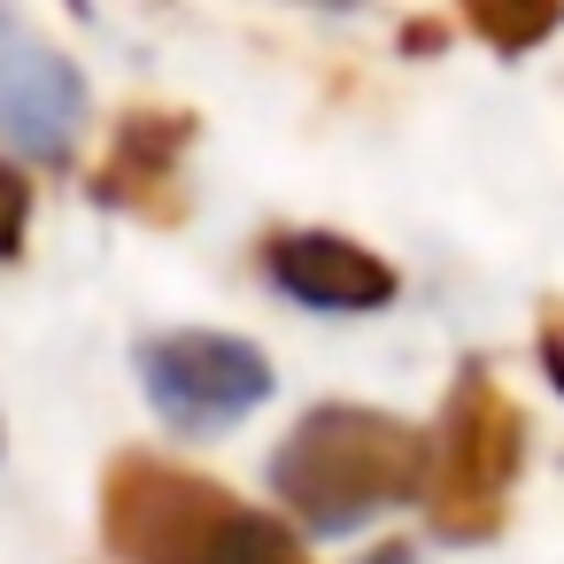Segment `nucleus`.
Masks as SVG:
<instances>
[{
    "label": "nucleus",
    "mask_w": 564,
    "mask_h": 564,
    "mask_svg": "<svg viewBox=\"0 0 564 564\" xmlns=\"http://www.w3.org/2000/svg\"><path fill=\"white\" fill-rule=\"evenodd\" d=\"M101 541L117 564H310L302 533L279 510H256L232 487L148 448L101 471Z\"/></svg>",
    "instance_id": "nucleus-1"
},
{
    "label": "nucleus",
    "mask_w": 564,
    "mask_h": 564,
    "mask_svg": "<svg viewBox=\"0 0 564 564\" xmlns=\"http://www.w3.org/2000/svg\"><path fill=\"white\" fill-rule=\"evenodd\" d=\"M433 433H417L394 410L364 402H317L271 456V495L310 533H356L364 518L394 502H425Z\"/></svg>",
    "instance_id": "nucleus-2"
},
{
    "label": "nucleus",
    "mask_w": 564,
    "mask_h": 564,
    "mask_svg": "<svg viewBox=\"0 0 564 564\" xmlns=\"http://www.w3.org/2000/svg\"><path fill=\"white\" fill-rule=\"evenodd\" d=\"M525 471V410L495 387L487 364H464L425 464V525L441 541H495Z\"/></svg>",
    "instance_id": "nucleus-3"
},
{
    "label": "nucleus",
    "mask_w": 564,
    "mask_h": 564,
    "mask_svg": "<svg viewBox=\"0 0 564 564\" xmlns=\"http://www.w3.org/2000/svg\"><path fill=\"white\" fill-rule=\"evenodd\" d=\"M140 387L178 433H217L271 394V356L240 333H155L140 348Z\"/></svg>",
    "instance_id": "nucleus-4"
},
{
    "label": "nucleus",
    "mask_w": 564,
    "mask_h": 564,
    "mask_svg": "<svg viewBox=\"0 0 564 564\" xmlns=\"http://www.w3.org/2000/svg\"><path fill=\"white\" fill-rule=\"evenodd\" d=\"M0 132L40 163H70L86 132V78L17 17H0Z\"/></svg>",
    "instance_id": "nucleus-5"
},
{
    "label": "nucleus",
    "mask_w": 564,
    "mask_h": 564,
    "mask_svg": "<svg viewBox=\"0 0 564 564\" xmlns=\"http://www.w3.org/2000/svg\"><path fill=\"white\" fill-rule=\"evenodd\" d=\"M186 148H194L186 109H124L109 124V155L94 171V202L148 217V225H178L186 217Z\"/></svg>",
    "instance_id": "nucleus-6"
},
{
    "label": "nucleus",
    "mask_w": 564,
    "mask_h": 564,
    "mask_svg": "<svg viewBox=\"0 0 564 564\" xmlns=\"http://www.w3.org/2000/svg\"><path fill=\"white\" fill-rule=\"evenodd\" d=\"M263 271H271L279 294H294V302H310V310H340V317L387 310L394 286H402L387 256H371V248L348 240V232H310V225L271 232V240H263Z\"/></svg>",
    "instance_id": "nucleus-7"
},
{
    "label": "nucleus",
    "mask_w": 564,
    "mask_h": 564,
    "mask_svg": "<svg viewBox=\"0 0 564 564\" xmlns=\"http://www.w3.org/2000/svg\"><path fill=\"white\" fill-rule=\"evenodd\" d=\"M556 24H564L556 9H502V0H479V9H464V32H479L495 55H525V47H541Z\"/></svg>",
    "instance_id": "nucleus-8"
},
{
    "label": "nucleus",
    "mask_w": 564,
    "mask_h": 564,
    "mask_svg": "<svg viewBox=\"0 0 564 564\" xmlns=\"http://www.w3.org/2000/svg\"><path fill=\"white\" fill-rule=\"evenodd\" d=\"M24 225H32V178L17 163H0V263L24 248Z\"/></svg>",
    "instance_id": "nucleus-9"
},
{
    "label": "nucleus",
    "mask_w": 564,
    "mask_h": 564,
    "mask_svg": "<svg viewBox=\"0 0 564 564\" xmlns=\"http://www.w3.org/2000/svg\"><path fill=\"white\" fill-rule=\"evenodd\" d=\"M541 371H549V387L564 394V310L541 317Z\"/></svg>",
    "instance_id": "nucleus-10"
},
{
    "label": "nucleus",
    "mask_w": 564,
    "mask_h": 564,
    "mask_svg": "<svg viewBox=\"0 0 564 564\" xmlns=\"http://www.w3.org/2000/svg\"><path fill=\"white\" fill-rule=\"evenodd\" d=\"M441 40H448V24H402V47H410V55H433Z\"/></svg>",
    "instance_id": "nucleus-11"
},
{
    "label": "nucleus",
    "mask_w": 564,
    "mask_h": 564,
    "mask_svg": "<svg viewBox=\"0 0 564 564\" xmlns=\"http://www.w3.org/2000/svg\"><path fill=\"white\" fill-rule=\"evenodd\" d=\"M364 564H417V556H410V549H402V541H387V549H371V556H364Z\"/></svg>",
    "instance_id": "nucleus-12"
}]
</instances>
